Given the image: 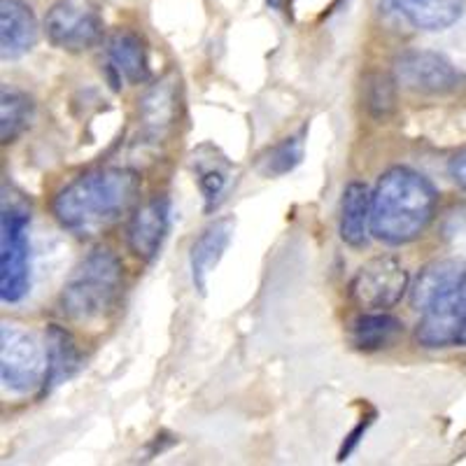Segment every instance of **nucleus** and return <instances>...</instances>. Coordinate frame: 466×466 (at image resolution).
<instances>
[{
    "label": "nucleus",
    "instance_id": "obj_1",
    "mask_svg": "<svg viewBox=\"0 0 466 466\" xmlns=\"http://www.w3.org/2000/svg\"><path fill=\"white\" fill-rule=\"evenodd\" d=\"M140 197L136 170L107 166L86 170L58 189L52 201L56 222L75 236H96L127 215Z\"/></svg>",
    "mask_w": 466,
    "mask_h": 466
},
{
    "label": "nucleus",
    "instance_id": "obj_2",
    "mask_svg": "<svg viewBox=\"0 0 466 466\" xmlns=\"http://www.w3.org/2000/svg\"><path fill=\"white\" fill-rule=\"evenodd\" d=\"M436 194L422 173L406 166L385 170L373 189L371 236L387 245H408L418 240L434 222Z\"/></svg>",
    "mask_w": 466,
    "mask_h": 466
},
{
    "label": "nucleus",
    "instance_id": "obj_3",
    "mask_svg": "<svg viewBox=\"0 0 466 466\" xmlns=\"http://www.w3.org/2000/svg\"><path fill=\"white\" fill-rule=\"evenodd\" d=\"M122 285L124 268L119 257L107 248H96L66 280L58 297V308L70 322H96L116 306Z\"/></svg>",
    "mask_w": 466,
    "mask_h": 466
},
{
    "label": "nucleus",
    "instance_id": "obj_4",
    "mask_svg": "<svg viewBox=\"0 0 466 466\" xmlns=\"http://www.w3.org/2000/svg\"><path fill=\"white\" fill-rule=\"evenodd\" d=\"M31 215L19 206H3L0 219V299L22 301L31 289Z\"/></svg>",
    "mask_w": 466,
    "mask_h": 466
},
{
    "label": "nucleus",
    "instance_id": "obj_5",
    "mask_svg": "<svg viewBox=\"0 0 466 466\" xmlns=\"http://www.w3.org/2000/svg\"><path fill=\"white\" fill-rule=\"evenodd\" d=\"M47 376V350L33 334L16 324L0 329V378L12 392L28 394L45 385Z\"/></svg>",
    "mask_w": 466,
    "mask_h": 466
},
{
    "label": "nucleus",
    "instance_id": "obj_6",
    "mask_svg": "<svg viewBox=\"0 0 466 466\" xmlns=\"http://www.w3.org/2000/svg\"><path fill=\"white\" fill-rule=\"evenodd\" d=\"M103 16L94 0H56L45 15V33L56 49L80 54L103 40Z\"/></svg>",
    "mask_w": 466,
    "mask_h": 466
},
{
    "label": "nucleus",
    "instance_id": "obj_7",
    "mask_svg": "<svg viewBox=\"0 0 466 466\" xmlns=\"http://www.w3.org/2000/svg\"><path fill=\"white\" fill-rule=\"evenodd\" d=\"M406 291H410V276L406 266L390 255L366 261L350 282V299L361 310H390Z\"/></svg>",
    "mask_w": 466,
    "mask_h": 466
},
{
    "label": "nucleus",
    "instance_id": "obj_8",
    "mask_svg": "<svg viewBox=\"0 0 466 466\" xmlns=\"http://www.w3.org/2000/svg\"><path fill=\"white\" fill-rule=\"evenodd\" d=\"M394 77L403 89L420 96H448L466 85V77L439 52L408 49L394 58Z\"/></svg>",
    "mask_w": 466,
    "mask_h": 466
},
{
    "label": "nucleus",
    "instance_id": "obj_9",
    "mask_svg": "<svg viewBox=\"0 0 466 466\" xmlns=\"http://www.w3.org/2000/svg\"><path fill=\"white\" fill-rule=\"evenodd\" d=\"M466 327V273L452 287L439 294L420 313L415 339L422 348L439 350L460 345Z\"/></svg>",
    "mask_w": 466,
    "mask_h": 466
},
{
    "label": "nucleus",
    "instance_id": "obj_10",
    "mask_svg": "<svg viewBox=\"0 0 466 466\" xmlns=\"http://www.w3.org/2000/svg\"><path fill=\"white\" fill-rule=\"evenodd\" d=\"M173 203L168 197H154L136 210L128 224V248L140 261H154L170 231Z\"/></svg>",
    "mask_w": 466,
    "mask_h": 466
},
{
    "label": "nucleus",
    "instance_id": "obj_11",
    "mask_svg": "<svg viewBox=\"0 0 466 466\" xmlns=\"http://www.w3.org/2000/svg\"><path fill=\"white\" fill-rule=\"evenodd\" d=\"M107 70L115 77V86L128 82V85H143L149 80V56L143 37L138 33L119 28L110 33L106 40Z\"/></svg>",
    "mask_w": 466,
    "mask_h": 466
},
{
    "label": "nucleus",
    "instance_id": "obj_12",
    "mask_svg": "<svg viewBox=\"0 0 466 466\" xmlns=\"http://www.w3.org/2000/svg\"><path fill=\"white\" fill-rule=\"evenodd\" d=\"M233 231H236V219L233 218H219L212 224H208L198 238L191 243L189 249V270L191 282L198 294H206L208 278L218 264L222 261L224 252L228 249L233 240Z\"/></svg>",
    "mask_w": 466,
    "mask_h": 466
},
{
    "label": "nucleus",
    "instance_id": "obj_13",
    "mask_svg": "<svg viewBox=\"0 0 466 466\" xmlns=\"http://www.w3.org/2000/svg\"><path fill=\"white\" fill-rule=\"evenodd\" d=\"M37 43V19L26 0H0V54L5 61L31 52Z\"/></svg>",
    "mask_w": 466,
    "mask_h": 466
},
{
    "label": "nucleus",
    "instance_id": "obj_14",
    "mask_svg": "<svg viewBox=\"0 0 466 466\" xmlns=\"http://www.w3.org/2000/svg\"><path fill=\"white\" fill-rule=\"evenodd\" d=\"M373 191L364 182H350L340 198V240L350 248H366L371 236Z\"/></svg>",
    "mask_w": 466,
    "mask_h": 466
},
{
    "label": "nucleus",
    "instance_id": "obj_15",
    "mask_svg": "<svg viewBox=\"0 0 466 466\" xmlns=\"http://www.w3.org/2000/svg\"><path fill=\"white\" fill-rule=\"evenodd\" d=\"M418 31H445L464 15L466 0H387Z\"/></svg>",
    "mask_w": 466,
    "mask_h": 466
},
{
    "label": "nucleus",
    "instance_id": "obj_16",
    "mask_svg": "<svg viewBox=\"0 0 466 466\" xmlns=\"http://www.w3.org/2000/svg\"><path fill=\"white\" fill-rule=\"evenodd\" d=\"M45 345H47V376H45L43 390L49 392L54 387L64 385L66 380L75 376L82 369V355L80 348L75 343L73 336L66 329L52 327L45 334Z\"/></svg>",
    "mask_w": 466,
    "mask_h": 466
},
{
    "label": "nucleus",
    "instance_id": "obj_17",
    "mask_svg": "<svg viewBox=\"0 0 466 466\" xmlns=\"http://www.w3.org/2000/svg\"><path fill=\"white\" fill-rule=\"evenodd\" d=\"M403 324L385 310H364L350 327V343L360 352H378L399 339Z\"/></svg>",
    "mask_w": 466,
    "mask_h": 466
},
{
    "label": "nucleus",
    "instance_id": "obj_18",
    "mask_svg": "<svg viewBox=\"0 0 466 466\" xmlns=\"http://www.w3.org/2000/svg\"><path fill=\"white\" fill-rule=\"evenodd\" d=\"M466 273V261L461 259H439L424 266L420 276L415 278L410 287V306L422 313L439 294H443L448 287L455 285Z\"/></svg>",
    "mask_w": 466,
    "mask_h": 466
},
{
    "label": "nucleus",
    "instance_id": "obj_19",
    "mask_svg": "<svg viewBox=\"0 0 466 466\" xmlns=\"http://www.w3.org/2000/svg\"><path fill=\"white\" fill-rule=\"evenodd\" d=\"M175 85L177 82L173 77H166L159 85H154L140 101V122L145 131L152 136H164L173 124L175 112H177V86Z\"/></svg>",
    "mask_w": 466,
    "mask_h": 466
},
{
    "label": "nucleus",
    "instance_id": "obj_20",
    "mask_svg": "<svg viewBox=\"0 0 466 466\" xmlns=\"http://www.w3.org/2000/svg\"><path fill=\"white\" fill-rule=\"evenodd\" d=\"M33 106L31 96L19 89H3L0 94V138L3 145L15 143L33 122Z\"/></svg>",
    "mask_w": 466,
    "mask_h": 466
},
{
    "label": "nucleus",
    "instance_id": "obj_21",
    "mask_svg": "<svg viewBox=\"0 0 466 466\" xmlns=\"http://www.w3.org/2000/svg\"><path fill=\"white\" fill-rule=\"evenodd\" d=\"M303 159V136H289V138L280 140L278 145L266 149L259 157V173L264 177H280V175L291 173Z\"/></svg>",
    "mask_w": 466,
    "mask_h": 466
},
{
    "label": "nucleus",
    "instance_id": "obj_22",
    "mask_svg": "<svg viewBox=\"0 0 466 466\" xmlns=\"http://www.w3.org/2000/svg\"><path fill=\"white\" fill-rule=\"evenodd\" d=\"M397 77L371 73L364 82V106L373 119H387L397 107Z\"/></svg>",
    "mask_w": 466,
    "mask_h": 466
},
{
    "label": "nucleus",
    "instance_id": "obj_23",
    "mask_svg": "<svg viewBox=\"0 0 466 466\" xmlns=\"http://www.w3.org/2000/svg\"><path fill=\"white\" fill-rule=\"evenodd\" d=\"M227 166H222L219 161H210L208 166H203V161L198 159V187H201V194L203 198H206L208 212L219 203V197H222L224 189H227Z\"/></svg>",
    "mask_w": 466,
    "mask_h": 466
},
{
    "label": "nucleus",
    "instance_id": "obj_24",
    "mask_svg": "<svg viewBox=\"0 0 466 466\" xmlns=\"http://www.w3.org/2000/svg\"><path fill=\"white\" fill-rule=\"evenodd\" d=\"M445 238L451 240L452 248L460 252V259L466 261V218L457 215L445 224Z\"/></svg>",
    "mask_w": 466,
    "mask_h": 466
},
{
    "label": "nucleus",
    "instance_id": "obj_25",
    "mask_svg": "<svg viewBox=\"0 0 466 466\" xmlns=\"http://www.w3.org/2000/svg\"><path fill=\"white\" fill-rule=\"evenodd\" d=\"M373 420H376V410H371V415H366V418H361V422L357 424L355 430H352L348 436H345L343 448H340V451H339V461H345L350 455H352V452H355V448H357V445H360V441L364 439L366 430L371 427Z\"/></svg>",
    "mask_w": 466,
    "mask_h": 466
},
{
    "label": "nucleus",
    "instance_id": "obj_26",
    "mask_svg": "<svg viewBox=\"0 0 466 466\" xmlns=\"http://www.w3.org/2000/svg\"><path fill=\"white\" fill-rule=\"evenodd\" d=\"M448 175L452 177L460 189H466V147H461L460 152L448 161Z\"/></svg>",
    "mask_w": 466,
    "mask_h": 466
},
{
    "label": "nucleus",
    "instance_id": "obj_27",
    "mask_svg": "<svg viewBox=\"0 0 466 466\" xmlns=\"http://www.w3.org/2000/svg\"><path fill=\"white\" fill-rule=\"evenodd\" d=\"M270 7H276V10L280 12H287V7L294 5V0H268Z\"/></svg>",
    "mask_w": 466,
    "mask_h": 466
}]
</instances>
